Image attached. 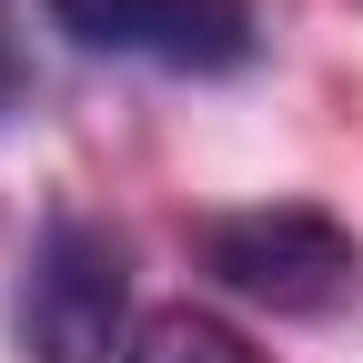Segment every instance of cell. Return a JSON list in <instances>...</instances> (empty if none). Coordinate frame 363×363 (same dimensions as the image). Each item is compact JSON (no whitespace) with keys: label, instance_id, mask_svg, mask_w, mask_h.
I'll list each match as a JSON object with an SVG mask.
<instances>
[{"label":"cell","instance_id":"3","mask_svg":"<svg viewBox=\"0 0 363 363\" xmlns=\"http://www.w3.org/2000/svg\"><path fill=\"white\" fill-rule=\"evenodd\" d=\"M51 30L91 61L172 71V81H242L262 61V0H40Z\"/></svg>","mask_w":363,"mask_h":363},{"label":"cell","instance_id":"5","mask_svg":"<svg viewBox=\"0 0 363 363\" xmlns=\"http://www.w3.org/2000/svg\"><path fill=\"white\" fill-rule=\"evenodd\" d=\"M40 101V61H30V21L0 0V121H21Z\"/></svg>","mask_w":363,"mask_h":363},{"label":"cell","instance_id":"4","mask_svg":"<svg viewBox=\"0 0 363 363\" xmlns=\"http://www.w3.org/2000/svg\"><path fill=\"white\" fill-rule=\"evenodd\" d=\"M121 363H262L222 313H202V303H162V313H142V333H131V353Z\"/></svg>","mask_w":363,"mask_h":363},{"label":"cell","instance_id":"2","mask_svg":"<svg viewBox=\"0 0 363 363\" xmlns=\"http://www.w3.org/2000/svg\"><path fill=\"white\" fill-rule=\"evenodd\" d=\"M131 242L101 212H51L11 283V353L21 363H121L131 353Z\"/></svg>","mask_w":363,"mask_h":363},{"label":"cell","instance_id":"1","mask_svg":"<svg viewBox=\"0 0 363 363\" xmlns=\"http://www.w3.org/2000/svg\"><path fill=\"white\" fill-rule=\"evenodd\" d=\"M192 262L212 293H233L272 323H333L363 293V242L323 202H242L192 222Z\"/></svg>","mask_w":363,"mask_h":363}]
</instances>
